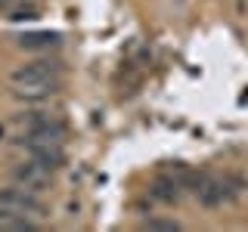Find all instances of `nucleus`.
Masks as SVG:
<instances>
[{
    "instance_id": "f03ea898",
    "label": "nucleus",
    "mask_w": 248,
    "mask_h": 232,
    "mask_svg": "<svg viewBox=\"0 0 248 232\" xmlns=\"http://www.w3.org/2000/svg\"><path fill=\"white\" fill-rule=\"evenodd\" d=\"M65 74V62L56 59V56H37L25 62V65H16L6 81L10 87H19V84H41V81H62Z\"/></svg>"
},
{
    "instance_id": "6e6552de",
    "label": "nucleus",
    "mask_w": 248,
    "mask_h": 232,
    "mask_svg": "<svg viewBox=\"0 0 248 232\" xmlns=\"http://www.w3.org/2000/svg\"><path fill=\"white\" fill-rule=\"evenodd\" d=\"M28 229H41V223L34 217H22L16 211L0 207V232H28Z\"/></svg>"
},
{
    "instance_id": "0eeeda50",
    "label": "nucleus",
    "mask_w": 248,
    "mask_h": 232,
    "mask_svg": "<svg viewBox=\"0 0 248 232\" xmlns=\"http://www.w3.org/2000/svg\"><path fill=\"white\" fill-rule=\"evenodd\" d=\"M22 46V50H56V46L62 44V34L59 31H28V34H19V41H16Z\"/></svg>"
},
{
    "instance_id": "9b49d317",
    "label": "nucleus",
    "mask_w": 248,
    "mask_h": 232,
    "mask_svg": "<svg viewBox=\"0 0 248 232\" xmlns=\"http://www.w3.org/2000/svg\"><path fill=\"white\" fill-rule=\"evenodd\" d=\"M13 3H16V0H0V6H6V10H10Z\"/></svg>"
},
{
    "instance_id": "1a4fd4ad",
    "label": "nucleus",
    "mask_w": 248,
    "mask_h": 232,
    "mask_svg": "<svg viewBox=\"0 0 248 232\" xmlns=\"http://www.w3.org/2000/svg\"><path fill=\"white\" fill-rule=\"evenodd\" d=\"M143 229H183V223H177V220H158V217H149V220L143 223Z\"/></svg>"
},
{
    "instance_id": "7ed1b4c3",
    "label": "nucleus",
    "mask_w": 248,
    "mask_h": 232,
    "mask_svg": "<svg viewBox=\"0 0 248 232\" xmlns=\"http://www.w3.org/2000/svg\"><path fill=\"white\" fill-rule=\"evenodd\" d=\"M0 207H6V211H16L22 217H46V204L41 198V192L34 189H25V186L19 183H10L0 189Z\"/></svg>"
},
{
    "instance_id": "20e7f679",
    "label": "nucleus",
    "mask_w": 248,
    "mask_h": 232,
    "mask_svg": "<svg viewBox=\"0 0 248 232\" xmlns=\"http://www.w3.org/2000/svg\"><path fill=\"white\" fill-rule=\"evenodd\" d=\"M10 183H19L25 186V189H34V192H44L46 186L53 183V174L46 167H41L37 161H31L28 155L22 161H16V164L10 167Z\"/></svg>"
},
{
    "instance_id": "39448f33",
    "label": "nucleus",
    "mask_w": 248,
    "mask_h": 232,
    "mask_svg": "<svg viewBox=\"0 0 248 232\" xmlns=\"http://www.w3.org/2000/svg\"><path fill=\"white\" fill-rule=\"evenodd\" d=\"M62 90V81H41V84H19L13 87V96L22 102H46L50 96H56Z\"/></svg>"
},
{
    "instance_id": "9d476101",
    "label": "nucleus",
    "mask_w": 248,
    "mask_h": 232,
    "mask_svg": "<svg viewBox=\"0 0 248 232\" xmlns=\"http://www.w3.org/2000/svg\"><path fill=\"white\" fill-rule=\"evenodd\" d=\"M37 15V6H10V19H16V22H22V19H34Z\"/></svg>"
},
{
    "instance_id": "f257e3e1",
    "label": "nucleus",
    "mask_w": 248,
    "mask_h": 232,
    "mask_svg": "<svg viewBox=\"0 0 248 232\" xmlns=\"http://www.w3.org/2000/svg\"><path fill=\"white\" fill-rule=\"evenodd\" d=\"M245 189H248V183L242 176H236V174L208 176V180L202 183V189L196 192V201L211 211V207H223V204H230V201H236Z\"/></svg>"
},
{
    "instance_id": "423d86ee",
    "label": "nucleus",
    "mask_w": 248,
    "mask_h": 232,
    "mask_svg": "<svg viewBox=\"0 0 248 232\" xmlns=\"http://www.w3.org/2000/svg\"><path fill=\"white\" fill-rule=\"evenodd\" d=\"M31 161H37L41 167H46L50 174H56V170L65 167V145L62 143H46V145H37V149L25 152Z\"/></svg>"
},
{
    "instance_id": "f8f14e48",
    "label": "nucleus",
    "mask_w": 248,
    "mask_h": 232,
    "mask_svg": "<svg viewBox=\"0 0 248 232\" xmlns=\"http://www.w3.org/2000/svg\"><path fill=\"white\" fill-rule=\"evenodd\" d=\"M0 139H3V127H0Z\"/></svg>"
}]
</instances>
